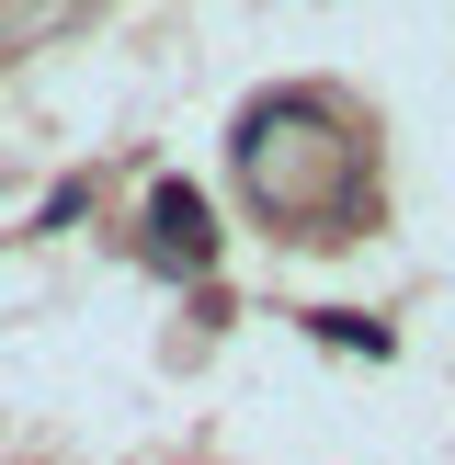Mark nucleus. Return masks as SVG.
Returning <instances> with one entry per match:
<instances>
[{"label": "nucleus", "mask_w": 455, "mask_h": 465, "mask_svg": "<svg viewBox=\"0 0 455 465\" xmlns=\"http://www.w3.org/2000/svg\"><path fill=\"white\" fill-rule=\"evenodd\" d=\"M148 216H159V239H171L182 262H194V250H217V216H205V193H194V182H159V193H148Z\"/></svg>", "instance_id": "1"}]
</instances>
